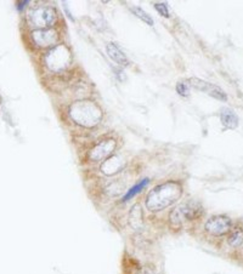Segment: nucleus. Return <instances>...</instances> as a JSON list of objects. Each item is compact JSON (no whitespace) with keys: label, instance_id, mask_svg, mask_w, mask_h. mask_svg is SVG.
I'll return each instance as SVG.
<instances>
[{"label":"nucleus","instance_id":"f257e3e1","mask_svg":"<svg viewBox=\"0 0 243 274\" xmlns=\"http://www.w3.org/2000/svg\"><path fill=\"white\" fill-rule=\"evenodd\" d=\"M181 195V183L179 181H167L150 189L145 198V206L148 211L159 212L176 203Z\"/></svg>","mask_w":243,"mask_h":274},{"label":"nucleus","instance_id":"f03ea898","mask_svg":"<svg viewBox=\"0 0 243 274\" xmlns=\"http://www.w3.org/2000/svg\"><path fill=\"white\" fill-rule=\"evenodd\" d=\"M205 215V207L198 200L188 199L174 206L169 212V224L172 227L180 228L187 222L196 221Z\"/></svg>","mask_w":243,"mask_h":274},{"label":"nucleus","instance_id":"7ed1b4c3","mask_svg":"<svg viewBox=\"0 0 243 274\" xmlns=\"http://www.w3.org/2000/svg\"><path fill=\"white\" fill-rule=\"evenodd\" d=\"M71 116L79 125L91 128L99 124L101 120V112L93 102L79 101L71 107Z\"/></svg>","mask_w":243,"mask_h":274},{"label":"nucleus","instance_id":"20e7f679","mask_svg":"<svg viewBox=\"0 0 243 274\" xmlns=\"http://www.w3.org/2000/svg\"><path fill=\"white\" fill-rule=\"evenodd\" d=\"M72 56L65 46H56L49 51L45 57V62L49 69L53 72H61L71 65Z\"/></svg>","mask_w":243,"mask_h":274},{"label":"nucleus","instance_id":"39448f33","mask_svg":"<svg viewBox=\"0 0 243 274\" xmlns=\"http://www.w3.org/2000/svg\"><path fill=\"white\" fill-rule=\"evenodd\" d=\"M205 230L207 233L213 237L226 236L232 230V221L229 216L214 215L206 221Z\"/></svg>","mask_w":243,"mask_h":274},{"label":"nucleus","instance_id":"423d86ee","mask_svg":"<svg viewBox=\"0 0 243 274\" xmlns=\"http://www.w3.org/2000/svg\"><path fill=\"white\" fill-rule=\"evenodd\" d=\"M115 147H117V142L114 138H105L89 150L88 158L93 162H102L111 155H113Z\"/></svg>","mask_w":243,"mask_h":274},{"label":"nucleus","instance_id":"0eeeda50","mask_svg":"<svg viewBox=\"0 0 243 274\" xmlns=\"http://www.w3.org/2000/svg\"><path fill=\"white\" fill-rule=\"evenodd\" d=\"M32 21L36 27H50L55 25L56 22L57 16L55 9L50 7H43L36 9L35 11H33L32 15Z\"/></svg>","mask_w":243,"mask_h":274},{"label":"nucleus","instance_id":"6e6552de","mask_svg":"<svg viewBox=\"0 0 243 274\" xmlns=\"http://www.w3.org/2000/svg\"><path fill=\"white\" fill-rule=\"evenodd\" d=\"M126 160L120 155H111L100 165V170L105 176H114L124 170Z\"/></svg>","mask_w":243,"mask_h":274},{"label":"nucleus","instance_id":"1a4fd4ad","mask_svg":"<svg viewBox=\"0 0 243 274\" xmlns=\"http://www.w3.org/2000/svg\"><path fill=\"white\" fill-rule=\"evenodd\" d=\"M191 86H193L194 89L200 90V91H205L207 94H209L212 96V97L217 98V100L220 101H226L227 100V96L223 90L220 89L219 86L213 85V84L206 83V81L200 80V79H196V78H192V79L190 80Z\"/></svg>","mask_w":243,"mask_h":274},{"label":"nucleus","instance_id":"9d476101","mask_svg":"<svg viewBox=\"0 0 243 274\" xmlns=\"http://www.w3.org/2000/svg\"><path fill=\"white\" fill-rule=\"evenodd\" d=\"M128 224H129L132 230L134 231H141L145 226V218H144V211L142 207L139 203L134 204L129 211V216H128Z\"/></svg>","mask_w":243,"mask_h":274},{"label":"nucleus","instance_id":"9b49d317","mask_svg":"<svg viewBox=\"0 0 243 274\" xmlns=\"http://www.w3.org/2000/svg\"><path fill=\"white\" fill-rule=\"evenodd\" d=\"M33 37L35 39V43L40 46H51L55 45L59 40V33L55 29H48V31H36L33 33Z\"/></svg>","mask_w":243,"mask_h":274},{"label":"nucleus","instance_id":"f8f14e48","mask_svg":"<svg viewBox=\"0 0 243 274\" xmlns=\"http://www.w3.org/2000/svg\"><path fill=\"white\" fill-rule=\"evenodd\" d=\"M150 182H151V180L148 179V177H145V179L140 180L139 182H136L135 185L133 186V187H130L129 189H128V191L126 192V194L122 195V201H123V203H127V201L132 200L133 198H135L136 195L141 193V192L144 191L148 185H150Z\"/></svg>","mask_w":243,"mask_h":274},{"label":"nucleus","instance_id":"ddd939ff","mask_svg":"<svg viewBox=\"0 0 243 274\" xmlns=\"http://www.w3.org/2000/svg\"><path fill=\"white\" fill-rule=\"evenodd\" d=\"M221 123L226 129H230V130H235L238 126V117L237 114L233 112L230 108H224L220 113Z\"/></svg>","mask_w":243,"mask_h":274},{"label":"nucleus","instance_id":"4468645a","mask_svg":"<svg viewBox=\"0 0 243 274\" xmlns=\"http://www.w3.org/2000/svg\"><path fill=\"white\" fill-rule=\"evenodd\" d=\"M106 50H107L108 56L111 57V59L113 60L115 63H118V65L127 66L128 63H129V62H128L127 56L124 55L123 51H122L119 47H118L114 43H109L107 45V47H106Z\"/></svg>","mask_w":243,"mask_h":274},{"label":"nucleus","instance_id":"2eb2a0df","mask_svg":"<svg viewBox=\"0 0 243 274\" xmlns=\"http://www.w3.org/2000/svg\"><path fill=\"white\" fill-rule=\"evenodd\" d=\"M124 191H126V183L122 182L119 180L112 181L109 185H107V187L105 188L106 194L108 197H119V195L124 193Z\"/></svg>","mask_w":243,"mask_h":274},{"label":"nucleus","instance_id":"dca6fc26","mask_svg":"<svg viewBox=\"0 0 243 274\" xmlns=\"http://www.w3.org/2000/svg\"><path fill=\"white\" fill-rule=\"evenodd\" d=\"M227 243H229L230 246L232 248H238L243 244V231L241 228H237L230 234L229 238H227Z\"/></svg>","mask_w":243,"mask_h":274},{"label":"nucleus","instance_id":"f3484780","mask_svg":"<svg viewBox=\"0 0 243 274\" xmlns=\"http://www.w3.org/2000/svg\"><path fill=\"white\" fill-rule=\"evenodd\" d=\"M133 13L135 14L139 19H141L142 21H144L145 23H147L148 26H153V19H152L147 13H145L141 8H138V7L133 8Z\"/></svg>","mask_w":243,"mask_h":274},{"label":"nucleus","instance_id":"a211bd4d","mask_svg":"<svg viewBox=\"0 0 243 274\" xmlns=\"http://www.w3.org/2000/svg\"><path fill=\"white\" fill-rule=\"evenodd\" d=\"M154 9H156V10L162 15V16L167 17V19L170 16L168 7H167V4H164V3H158V4H154Z\"/></svg>","mask_w":243,"mask_h":274},{"label":"nucleus","instance_id":"6ab92c4d","mask_svg":"<svg viewBox=\"0 0 243 274\" xmlns=\"http://www.w3.org/2000/svg\"><path fill=\"white\" fill-rule=\"evenodd\" d=\"M176 91H178L179 95L184 96V97H187V96L190 95V89H188V86L185 83H178Z\"/></svg>","mask_w":243,"mask_h":274}]
</instances>
